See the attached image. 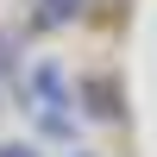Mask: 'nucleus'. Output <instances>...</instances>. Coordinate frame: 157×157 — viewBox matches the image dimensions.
Here are the masks:
<instances>
[{
    "instance_id": "obj_1",
    "label": "nucleus",
    "mask_w": 157,
    "mask_h": 157,
    "mask_svg": "<svg viewBox=\"0 0 157 157\" xmlns=\"http://www.w3.org/2000/svg\"><path fill=\"white\" fill-rule=\"evenodd\" d=\"M25 94H32V113H38V126H44L50 138H63V132H69V75H63V63H57V57L32 63Z\"/></svg>"
},
{
    "instance_id": "obj_2",
    "label": "nucleus",
    "mask_w": 157,
    "mask_h": 157,
    "mask_svg": "<svg viewBox=\"0 0 157 157\" xmlns=\"http://www.w3.org/2000/svg\"><path fill=\"white\" fill-rule=\"evenodd\" d=\"M88 113H101V120H120V94H113V82H88Z\"/></svg>"
},
{
    "instance_id": "obj_3",
    "label": "nucleus",
    "mask_w": 157,
    "mask_h": 157,
    "mask_svg": "<svg viewBox=\"0 0 157 157\" xmlns=\"http://www.w3.org/2000/svg\"><path fill=\"white\" fill-rule=\"evenodd\" d=\"M82 6H88V0H38V19H44V25H69Z\"/></svg>"
},
{
    "instance_id": "obj_4",
    "label": "nucleus",
    "mask_w": 157,
    "mask_h": 157,
    "mask_svg": "<svg viewBox=\"0 0 157 157\" xmlns=\"http://www.w3.org/2000/svg\"><path fill=\"white\" fill-rule=\"evenodd\" d=\"M0 157H38L32 145H0Z\"/></svg>"
},
{
    "instance_id": "obj_5",
    "label": "nucleus",
    "mask_w": 157,
    "mask_h": 157,
    "mask_svg": "<svg viewBox=\"0 0 157 157\" xmlns=\"http://www.w3.org/2000/svg\"><path fill=\"white\" fill-rule=\"evenodd\" d=\"M75 157H88V151H75Z\"/></svg>"
}]
</instances>
